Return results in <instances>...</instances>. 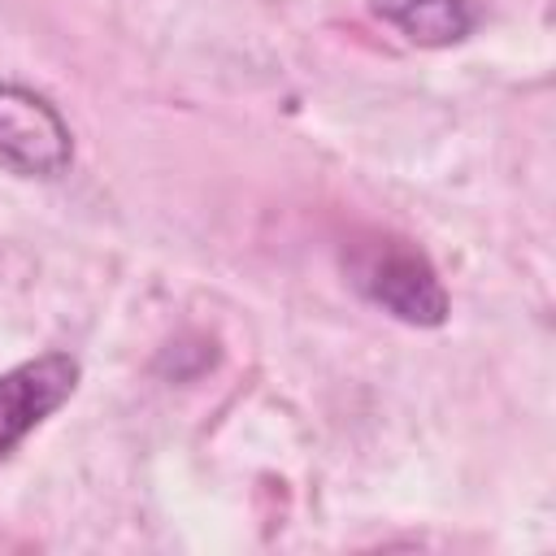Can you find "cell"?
Here are the masks:
<instances>
[{
    "label": "cell",
    "mask_w": 556,
    "mask_h": 556,
    "mask_svg": "<svg viewBox=\"0 0 556 556\" xmlns=\"http://www.w3.org/2000/svg\"><path fill=\"white\" fill-rule=\"evenodd\" d=\"M74 139L65 117L30 87L0 83V165L22 178H56L70 169Z\"/></svg>",
    "instance_id": "cell-2"
},
{
    "label": "cell",
    "mask_w": 556,
    "mask_h": 556,
    "mask_svg": "<svg viewBox=\"0 0 556 556\" xmlns=\"http://www.w3.org/2000/svg\"><path fill=\"white\" fill-rule=\"evenodd\" d=\"M78 387V361L70 352H43L0 374V460L52 417Z\"/></svg>",
    "instance_id": "cell-3"
},
{
    "label": "cell",
    "mask_w": 556,
    "mask_h": 556,
    "mask_svg": "<svg viewBox=\"0 0 556 556\" xmlns=\"http://www.w3.org/2000/svg\"><path fill=\"white\" fill-rule=\"evenodd\" d=\"M369 13L421 48L460 43L478 22L469 0H369Z\"/></svg>",
    "instance_id": "cell-4"
},
{
    "label": "cell",
    "mask_w": 556,
    "mask_h": 556,
    "mask_svg": "<svg viewBox=\"0 0 556 556\" xmlns=\"http://www.w3.org/2000/svg\"><path fill=\"white\" fill-rule=\"evenodd\" d=\"M348 274L356 291L408 326H439L447 317V291L434 265L400 235H369L352 243Z\"/></svg>",
    "instance_id": "cell-1"
}]
</instances>
